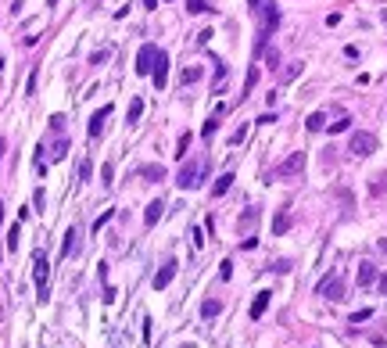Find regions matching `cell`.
<instances>
[{
    "mask_svg": "<svg viewBox=\"0 0 387 348\" xmlns=\"http://www.w3.org/2000/svg\"><path fill=\"white\" fill-rule=\"evenodd\" d=\"M258 11H262V25H258V47H255V54H262V51H265L269 36H273V32H276V25H280V8L273 4V0L258 4Z\"/></svg>",
    "mask_w": 387,
    "mask_h": 348,
    "instance_id": "1",
    "label": "cell"
},
{
    "mask_svg": "<svg viewBox=\"0 0 387 348\" xmlns=\"http://www.w3.org/2000/svg\"><path fill=\"white\" fill-rule=\"evenodd\" d=\"M201 176H208V158H198V162H186L176 176V187L179 190H194L201 187Z\"/></svg>",
    "mask_w": 387,
    "mask_h": 348,
    "instance_id": "2",
    "label": "cell"
},
{
    "mask_svg": "<svg viewBox=\"0 0 387 348\" xmlns=\"http://www.w3.org/2000/svg\"><path fill=\"white\" fill-rule=\"evenodd\" d=\"M47 277H51V262H47V255H43V251H36V255H32V280H36V298H40V301H47V298H51Z\"/></svg>",
    "mask_w": 387,
    "mask_h": 348,
    "instance_id": "3",
    "label": "cell"
},
{
    "mask_svg": "<svg viewBox=\"0 0 387 348\" xmlns=\"http://www.w3.org/2000/svg\"><path fill=\"white\" fill-rule=\"evenodd\" d=\"M305 162H308V154H305V151H294V154H287V158L273 169V176H276V180H291V176H298V172L305 169Z\"/></svg>",
    "mask_w": 387,
    "mask_h": 348,
    "instance_id": "4",
    "label": "cell"
},
{
    "mask_svg": "<svg viewBox=\"0 0 387 348\" xmlns=\"http://www.w3.org/2000/svg\"><path fill=\"white\" fill-rule=\"evenodd\" d=\"M316 294H323V298H330V301H341V298H344V280H341L337 269H333V273H326V277L316 284Z\"/></svg>",
    "mask_w": 387,
    "mask_h": 348,
    "instance_id": "5",
    "label": "cell"
},
{
    "mask_svg": "<svg viewBox=\"0 0 387 348\" xmlns=\"http://www.w3.org/2000/svg\"><path fill=\"white\" fill-rule=\"evenodd\" d=\"M348 151L359 154V158H366V154H373V151H376V137H373V133H366V129H359V133H352V140H348Z\"/></svg>",
    "mask_w": 387,
    "mask_h": 348,
    "instance_id": "6",
    "label": "cell"
},
{
    "mask_svg": "<svg viewBox=\"0 0 387 348\" xmlns=\"http://www.w3.org/2000/svg\"><path fill=\"white\" fill-rule=\"evenodd\" d=\"M158 54H162V51L154 47V44H143V47L136 51V65H133L136 75H151V72H154V61H158Z\"/></svg>",
    "mask_w": 387,
    "mask_h": 348,
    "instance_id": "7",
    "label": "cell"
},
{
    "mask_svg": "<svg viewBox=\"0 0 387 348\" xmlns=\"http://www.w3.org/2000/svg\"><path fill=\"white\" fill-rule=\"evenodd\" d=\"M151 79H154V86H158V90H165V83H169V54H165V51L158 54V61H154Z\"/></svg>",
    "mask_w": 387,
    "mask_h": 348,
    "instance_id": "8",
    "label": "cell"
},
{
    "mask_svg": "<svg viewBox=\"0 0 387 348\" xmlns=\"http://www.w3.org/2000/svg\"><path fill=\"white\" fill-rule=\"evenodd\" d=\"M172 280H176V258H169V262L158 269V273H154V291H165Z\"/></svg>",
    "mask_w": 387,
    "mask_h": 348,
    "instance_id": "9",
    "label": "cell"
},
{
    "mask_svg": "<svg viewBox=\"0 0 387 348\" xmlns=\"http://www.w3.org/2000/svg\"><path fill=\"white\" fill-rule=\"evenodd\" d=\"M355 280H359V287H373V284L380 280V273H376V266H373L369 258H366V262H359V277H355Z\"/></svg>",
    "mask_w": 387,
    "mask_h": 348,
    "instance_id": "10",
    "label": "cell"
},
{
    "mask_svg": "<svg viewBox=\"0 0 387 348\" xmlns=\"http://www.w3.org/2000/svg\"><path fill=\"white\" fill-rule=\"evenodd\" d=\"M108 119H111V104H108V108H97V111H93V119H90V137H101Z\"/></svg>",
    "mask_w": 387,
    "mask_h": 348,
    "instance_id": "11",
    "label": "cell"
},
{
    "mask_svg": "<svg viewBox=\"0 0 387 348\" xmlns=\"http://www.w3.org/2000/svg\"><path fill=\"white\" fill-rule=\"evenodd\" d=\"M222 115H226V104H219V108L212 111V119L201 126V137H205V140H212V137H215V129H219V122H222Z\"/></svg>",
    "mask_w": 387,
    "mask_h": 348,
    "instance_id": "12",
    "label": "cell"
},
{
    "mask_svg": "<svg viewBox=\"0 0 387 348\" xmlns=\"http://www.w3.org/2000/svg\"><path fill=\"white\" fill-rule=\"evenodd\" d=\"M136 176H143V180H151V183H158V180H165V165H154V162L136 165Z\"/></svg>",
    "mask_w": 387,
    "mask_h": 348,
    "instance_id": "13",
    "label": "cell"
},
{
    "mask_svg": "<svg viewBox=\"0 0 387 348\" xmlns=\"http://www.w3.org/2000/svg\"><path fill=\"white\" fill-rule=\"evenodd\" d=\"M287 230H291V205H283V208L276 212V219H273V234H276V237H283Z\"/></svg>",
    "mask_w": 387,
    "mask_h": 348,
    "instance_id": "14",
    "label": "cell"
},
{
    "mask_svg": "<svg viewBox=\"0 0 387 348\" xmlns=\"http://www.w3.org/2000/svg\"><path fill=\"white\" fill-rule=\"evenodd\" d=\"M162 215H165V201H151V205H147V212H143V226L151 230V226L158 223Z\"/></svg>",
    "mask_w": 387,
    "mask_h": 348,
    "instance_id": "15",
    "label": "cell"
},
{
    "mask_svg": "<svg viewBox=\"0 0 387 348\" xmlns=\"http://www.w3.org/2000/svg\"><path fill=\"white\" fill-rule=\"evenodd\" d=\"M269 298H273V291H258L255 301H251V320H262V313L269 309Z\"/></svg>",
    "mask_w": 387,
    "mask_h": 348,
    "instance_id": "16",
    "label": "cell"
},
{
    "mask_svg": "<svg viewBox=\"0 0 387 348\" xmlns=\"http://www.w3.org/2000/svg\"><path fill=\"white\" fill-rule=\"evenodd\" d=\"M258 215H262V212H258L255 205H251V208H244V215L237 219V226H240V234H248V230H255V223H258Z\"/></svg>",
    "mask_w": 387,
    "mask_h": 348,
    "instance_id": "17",
    "label": "cell"
},
{
    "mask_svg": "<svg viewBox=\"0 0 387 348\" xmlns=\"http://www.w3.org/2000/svg\"><path fill=\"white\" fill-rule=\"evenodd\" d=\"M75 241H79V230H75V226H72V230H68V234H65V241H61V255H58L61 262H65V258H68L72 251H75Z\"/></svg>",
    "mask_w": 387,
    "mask_h": 348,
    "instance_id": "18",
    "label": "cell"
},
{
    "mask_svg": "<svg viewBox=\"0 0 387 348\" xmlns=\"http://www.w3.org/2000/svg\"><path fill=\"white\" fill-rule=\"evenodd\" d=\"M233 180H237L233 172H222V176H219V180L212 183V194H215V198H222V194H226V190H229V187H233Z\"/></svg>",
    "mask_w": 387,
    "mask_h": 348,
    "instance_id": "19",
    "label": "cell"
},
{
    "mask_svg": "<svg viewBox=\"0 0 387 348\" xmlns=\"http://www.w3.org/2000/svg\"><path fill=\"white\" fill-rule=\"evenodd\" d=\"M305 129H308V133H319V129H326V115H323V111H312V115L305 119Z\"/></svg>",
    "mask_w": 387,
    "mask_h": 348,
    "instance_id": "20",
    "label": "cell"
},
{
    "mask_svg": "<svg viewBox=\"0 0 387 348\" xmlns=\"http://www.w3.org/2000/svg\"><path fill=\"white\" fill-rule=\"evenodd\" d=\"M226 75H229V65L215 58V79H212V90H215V94L222 90V83H226Z\"/></svg>",
    "mask_w": 387,
    "mask_h": 348,
    "instance_id": "21",
    "label": "cell"
},
{
    "mask_svg": "<svg viewBox=\"0 0 387 348\" xmlns=\"http://www.w3.org/2000/svg\"><path fill=\"white\" fill-rule=\"evenodd\" d=\"M219 313H222V301H219V298H208V301L201 305V320H215Z\"/></svg>",
    "mask_w": 387,
    "mask_h": 348,
    "instance_id": "22",
    "label": "cell"
},
{
    "mask_svg": "<svg viewBox=\"0 0 387 348\" xmlns=\"http://www.w3.org/2000/svg\"><path fill=\"white\" fill-rule=\"evenodd\" d=\"M179 79H183V86L198 83V79H201V65H190V68H183V75H179Z\"/></svg>",
    "mask_w": 387,
    "mask_h": 348,
    "instance_id": "23",
    "label": "cell"
},
{
    "mask_svg": "<svg viewBox=\"0 0 387 348\" xmlns=\"http://www.w3.org/2000/svg\"><path fill=\"white\" fill-rule=\"evenodd\" d=\"M140 115H143V101L136 97V101L129 104V115H126V122H129V126H136V122H140Z\"/></svg>",
    "mask_w": 387,
    "mask_h": 348,
    "instance_id": "24",
    "label": "cell"
},
{
    "mask_svg": "<svg viewBox=\"0 0 387 348\" xmlns=\"http://www.w3.org/2000/svg\"><path fill=\"white\" fill-rule=\"evenodd\" d=\"M65 154H68V140L61 137V140H54V147H51V162H61Z\"/></svg>",
    "mask_w": 387,
    "mask_h": 348,
    "instance_id": "25",
    "label": "cell"
},
{
    "mask_svg": "<svg viewBox=\"0 0 387 348\" xmlns=\"http://www.w3.org/2000/svg\"><path fill=\"white\" fill-rule=\"evenodd\" d=\"M348 126H352V119H348V115H341L337 122H326V133H333V137H337V133H344Z\"/></svg>",
    "mask_w": 387,
    "mask_h": 348,
    "instance_id": "26",
    "label": "cell"
},
{
    "mask_svg": "<svg viewBox=\"0 0 387 348\" xmlns=\"http://www.w3.org/2000/svg\"><path fill=\"white\" fill-rule=\"evenodd\" d=\"M186 11L190 15H205V11H212V4L208 0H186Z\"/></svg>",
    "mask_w": 387,
    "mask_h": 348,
    "instance_id": "27",
    "label": "cell"
},
{
    "mask_svg": "<svg viewBox=\"0 0 387 348\" xmlns=\"http://www.w3.org/2000/svg\"><path fill=\"white\" fill-rule=\"evenodd\" d=\"M90 172H93V162H90V158H83V162H79V169H75V180L86 183V180H90Z\"/></svg>",
    "mask_w": 387,
    "mask_h": 348,
    "instance_id": "28",
    "label": "cell"
},
{
    "mask_svg": "<svg viewBox=\"0 0 387 348\" xmlns=\"http://www.w3.org/2000/svg\"><path fill=\"white\" fill-rule=\"evenodd\" d=\"M387 190V176L380 172V176H373V183H369V194H383Z\"/></svg>",
    "mask_w": 387,
    "mask_h": 348,
    "instance_id": "29",
    "label": "cell"
},
{
    "mask_svg": "<svg viewBox=\"0 0 387 348\" xmlns=\"http://www.w3.org/2000/svg\"><path fill=\"white\" fill-rule=\"evenodd\" d=\"M18 237H22V223H15V226L8 230V248H11V251L18 248Z\"/></svg>",
    "mask_w": 387,
    "mask_h": 348,
    "instance_id": "30",
    "label": "cell"
},
{
    "mask_svg": "<svg viewBox=\"0 0 387 348\" xmlns=\"http://www.w3.org/2000/svg\"><path fill=\"white\" fill-rule=\"evenodd\" d=\"M255 83H258V68H251V72H248V79H244V94H240V97H248V94L255 90Z\"/></svg>",
    "mask_w": 387,
    "mask_h": 348,
    "instance_id": "31",
    "label": "cell"
},
{
    "mask_svg": "<svg viewBox=\"0 0 387 348\" xmlns=\"http://www.w3.org/2000/svg\"><path fill=\"white\" fill-rule=\"evenodd\" d=\"M111 215H115V212H111V208H108V212H101V215H97V219H93V234H101V230H104V226H108V219H111Z\"/></svg>",
    "mask_w": 387,
    "mask_h": 348,
    "instance_id": "32",
    "label": "cell"
},
{
    "mask_svg": "<svg viewBox=\"0 0 387 348\" xmlns=\"http://www.w3.org/2000/svg\"><path fill=\"white\" fill-rule=\"evenodd\" d=\"M373 316V309H359V313H352V316H348V323H366Z\"/></svg>",
    "mask_w": 387,
    "mask_h": 348,
    "instance_id": "33",
    "label": "cell"
},
{
    "mask_svg": "<svg viewBox=\"0 0 387 348\" xmlns=\"http://www.w3.org/2000/svg\"><path fill=\"white\" fill-rule=\"evenodd\" d=\"M32 205H36V212H43V205H47V194H43V187H36V194H32Z\"/></svg>",
    "mask_w": 387,
    "mask_h": 348,
    "instance_id": "34",
    "label": "cell"
},
{
    "mask_svg": "<svg viewBox=\"0 0 387 348\" xmlns=\"http://www.w3.org/2000/svg\"><path fill=\"white\" fill-rule=\"evenodd\" d=\"M244 137H248V122H244V126H237V129H233V137H229V144H233V147H237V144H240V140H244Z\"/></svg>",
    "mask_w": 387,
    "mask_h": 348,
    "instance_id": "35",
    "label": "cell"
},
{
    "mask_svg": "<svg viewBox=\"0 0 387 348\" xmlns=\"http://www.w3.org/2000/svg\"><path fill=\"white\" fill-rule=\"evenodd\" d=\"M269 269H273V273H287V269H291V258H276Z\"/></svg>",
    "mask_w": 387,
    "mask_h": 348,
    "instance_id": "36",
    "label": "cell"
},
{
    "mask_svg": "<svg viewBox=\"0 0 387 348\" xmlns=\"http://www.w3.org/2000/svg\"><path fill=\"white\" fill-rule=\"evenodd\" d=\"M298 75H301V61H294V65L283 72V79H298Z\"/></svg>",
    "mask_w": 387,
    "mask_h": 348,
    "instance_id": "37",
    "label": "cell"
},
{
    "mask_svg": "<svg viewBox=\"0 0 387 348\" xmlns=\"http://www.w3.org/2000/svg\"><path fill=\"white\" fill-rule=\"evenodd\" d=\"M36 75H40V68L29 72V83H25V94H36Z\"/></svg>",
    "mask_w": 387,
    "mask_h": 348,
    "instance_id": "38",
    "label": "cell"
},
{
    "mask_svg": "<svg viewBox=\"0 0 387 348\" xmlns=\"http://www.w3.org/2000/svg\"><path fill=\"white\" fill-rule=\"evenodd\" d=\"M108 54H111V47H104V51H93V58H90V65H101V61H104Z\"/></svg>",
    "mask_w": 387,
    "mask_h": 348,
    "instance_id": "39",
    "label": "cell"
},
{
    "mask_svg": "<svg viewBox=\"0 0 387 348\" xmlns=\"http://www.w3.org/2000/svg\"><path fill=\"white\" fill-rule=\"evenodd\" d=\"M51 129H58V133L65 129V115H51Z\"/></svg>",
    "mask_w": 387,
    "mask_h": 348,
    "instance_id": "40",
    "label": "cell"
},
{
    "mask_svg": "<svg viewBox=\"0 0 387 348\" xmlns=\"http://www.w3.org/2000/svg\"><path fill=\"white\" fill-rule=\"evenodd\" d=\"M219 277H222V280H229V277H233V262H222V269H219Z\"/></svg>",
    "mask_w": 387,
    "mask_h": 348,
    "instance_id": "41",
    "label": "cell"
},
{
    "mask_svg": "<svg viewBox=\"0 0 387 348\" xmlns=\"http://www.w3.org/2000/svg\"><path fill=\"white\" fill-rule=\"evenodd\" d=\"M186 147H190V133H183V137H179V151H176V154H179V158H183V154H186Z\"/></svg>",
    "mask_w": 387,
    "mask_h": 348,
    "instance_id": "42",
    "label": "cell"
},
{
    "mask_svg": "<svg viewBox=\"0 0 387 348\" xmlns=\"http://www.w3.org/2000/svg\"><path fill=\"white\" fill-rule=\"evenodd\" d=\"M212 36H215V32H212V29H201V32H198V44H201V47H205V44H208V40H212Z\"/></svg>",
    "mask_w": 387,
    "mask_h": 348,
    "instance_id": "43",
    "label": "cell"
},
{
    "mask_svg": "<svg viewBox=\"0 0 387 348\" xmlns=\"http://www.w3.org/2000/svg\"><path fill=\"white\" fill-rule=\"evenodd\" d=\"M255 244H258V241H255V234H251V237H244V241H240V248H244V251H251V248H255Z\"/></svg>",
    "mask_w": 387,
    "mask_h": 348,
    "instance_id": "44",
    "label": "cell"
},
{
    "mask_svg": "<svg viewBox=\"0 0 387 348\" xmlns=\"http://www.w3.org/2000/svg\"><path fill=\"white\" fill-rule=\"evenodd\" d=\"M376 287H380V294H387V273H380V280H376Z\"/></svg>",
    "mask_w": 387,
    "mask_h": 348,
    "instance_id": "45",
    "label": "cell"
},
{
    "mask_svg": "<svg viewBox=\"0 0 387 348\" xmlns=\"http://www.w3.org/2000/svg\"><path fill=\"white\" fill-rule=\"evenodd\" d=\"M140 4H143L147 11H154V8H158V0H140Z\"/></svg>",
    "mask_w": 387,
    "mask_h": 348,
    "instance_id": "46",
    "label": "cell"
},
{
    "mask_svg": "<svg viewBox=\"0 0 387 348\" xmlns=\"http://www.w3.org/2000/svg\"><path fill=\"white\" fill-rule=\"evenodd\" d=\"M4 151H8V140H4V137H0V158H4Z\"/></svg>",
    "mask_w": 387,
    "mask_h": 348,
    "instance_id": "47",
    "label": "cell"
},
{
    "mask_svg": "<svg viewBox=\"0 0 387 348\" xmlns=\"http://www.w3.org/2000/svg\"><path fill=\"white\" fill-rule=\"evenodd\" d=\"M380 251H383V255H387V241H380Z\"/></svg>",
    "mask_w": 387,
    "mask_h": 348,
    "instance_id": "48",
    "label": "cell"
},
{
    "mask_svg": "<svg viewBox=\"0 0 387 348\" xmlns=\"http://www.w3.org/2000/svg\"><path fill=\"white\" fill-rule=\"evenodd\" d=\"M380 18H383V25H387V11H380Z\"/></svg>",
    "mask_w": 387,
    "mask_h": 348,
    "instance_id": "49",
    "label": "cell"
},
{
    "mask_svg": "<svg viewBox=\"0 0 387 348\" xmlns=\"http://www.w3.org/2000/svg\"><path fill=\"white\" fill-rule=\"evenodd\" d=\"M0 219H4V201H0Z\"/></svg>",
    "mask_w": 387,
    "mask_h": 348,
    "instance_id": "50",
    "label": "cell"
},
{
    "mask_svg": "<svg viewBox=\"0 0 387 348\" xmlns=\"http://www.w3.org/2000/svg\"><path fill=\"white\" fill-rule=\"evenodd\" d=\"M54 4H58V0H47V8H54Z\"/></svg>",
    "mask_w": 387,
    "mask_h": 348,
    "instance_id": "51",
    "label": "cell"
},
{
    "mask_svg": "<svg viewBox=\"0 0 387 348\" xmlns=\"http://www.w3.org/2000/svg\"><path fill=\"white\" fill-rule=\"evenodd\" d=\"M0 320H4V305H0Z\"/></svg>",
    "mask_w": 387,
    "mask_h": 348,
    "instance_id": "52",
    "label": "cell"
},
{
    "mask_svg": "<svg viewBox=\"0 0 387 348\" xmlns=\"http://www.w3.org/2000/svg\"><path fill=\"white\" fill-rule=\"evenodd\" d=\"M251 8H258V0H251Z\"/></svg>",
    "mask_w": 387,
    "mask_h": 348,
    "instance_id": "53",
    "label": "cell"
},
{
    "mask_svg": "<svg viewBox=\"0 0 387 348\" xmlns=\"http://www.w3.org/2000/svg\"><path fill=\"white\" fill-rule=\"evenodd\" d=\"M0 68H4V58H0Z\"/></svg>",
    "mask_w": 387,
    "mask_h": 348,
    "instance_id": "54",
    "label": "cell"
},
{
    "mask_svg": "<svg viewBox=\"0 0 387 348\" xmlns=\"http://www.w3.org/2000/svg\"><path fill=\"white\" fill-rule=\"evenodd\" d=\"M183 348H194V344H183Z\"/></svg>",
    "mask_w": 387,
    "mask_h": 348,
    "instance_id": "55",
    "label": "cell"
},
{
    "mask_svg": "<svg viewBox=\"0 0 387 348\" xmlns=\"http://www.w3.org/2000/svg\"><path fill=\"white\" fill-rule=\"evenodd\" d=\"M165 4H172V0H165Z\"/></svg>",
    "mask_w": 387,
    "mask_h": 348,
    "instance_id": "56",
    "label": "cell"
}]
</instances>
